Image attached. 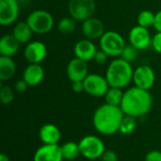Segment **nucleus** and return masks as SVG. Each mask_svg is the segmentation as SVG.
Returning <instances> with one entry per match:
<instances>
[{"instance_id": "obj_1", "label": "nucleus", "mask_w": 161, "mask_h": 161, "mask_svg": "<svg viewBox=\"0 0 161 161\" xmlns=\"http://www.w3.org/2000/svg\"><path fill=\"white\" fill-rule=\"evenodd\" d=\"M124 117L125 113L121 107L105 103L95 109L92 116V125L99 134L112 136L119 132Z\"/></svg>"}, {"instance_id": "obj_12", "label": "nucleus", "mask_w": 161, "mask_h": 161, "mask_svg": "<svg viewBox=\"0 0 161 161\" xmlns=\"http://www.w3.org/2000/svg\"><path fill=\"white\" fill-rule=\"evenodd\" d=\"M20 13L17 0H0V25L8 26L14 24Z\"/></svg>"}, {"instance_id": "obj_21", "label": "nucleus", "mask_w": 161, "mask_h": 161, "mask_svg": "<svg viewBox=\"0 0 161 161\" xmlns=\"http://www.w3.org/2000/svg\"><path fill=\"white\" fill-rule=\"evenodd\" d=\"M16 73V64L11 57L0 56V80H10Z\"/></svg>"}, {"instance_id": "obj_5", "label": "nucleus", "mask_w": 161, "mask_h": 161, "mask_svg": "<svg viewBox=\"0 0 161 161\" xmlns=\"http://www.w3.org/2000/svg\"><path fill=\"white\" fill-rule=\"evenodd\" d=\"M100 49L103 50L108 57L119 58L125 47V41L124 37L117 31L108 30L99 40Z\"/></svg>"}, {"instance_id": "obj_35", "label": "nucleus", "mask_w": 161, "mask_h": 161, "mask_svg": "<svg viewBox=\"0 0 161 161\" xmlns=\"http://www.w3.org/2000/svg\"><path fill=\"white\" fill-rule=\"evenodd\" d=\"M154 28L157 30V32H161V9L156 13Z\"/></svg>"}, {"instance_id": "obj_16", "label": "nucleus", "mask_w": 161, "mask_h": 161, "mask_svg": "<svg viewBox=\"0 0 161 161\" xmlns=\"http://www.w3.org/2000/svg\"><path fill=\"white\" fill-rule=\"evenodd\" d=\"M96 52H97V48L95 44L93 43L92 41L88 39H83L78 41L74 47L75 57L86 62L92 60Z\"/></svg>"}, {"instance_id": "obj_14", "label": "nucleus", "mask_w": 161, "mask_h": 161, "mask_svg": "<svg viewBox=\"0 0 161 161\" xmlns=\"http://www.w3.org/2000/svg\"><path fill=\"white\" fill-rule=\"evenodd\" d=\"M59 144H42L33 155V161H63Z\"/></svg>"}, {"instance_id": "obj_6", "label": "nucleus", "mask_w": 161, "mask_h": 161, "mask_svg": "<svg viewBox=\"0 0 161 161\" xmlns=\"http://www.w3.org/2000/svg\"><path fill=\"white\" fill-rule=\"evenodd\" d=\"M80 154L83 158L89 160H96L101 158L106 149V144L103 140L95 135H87L79 142Z\"/></svg>"}, {"instance_id": "obj_18", "label": "nucleus", "mask_w": 161, "mask_h": 161, "mask_svg": "<svg viewBox=\"0 0 161 161\" xmlns=\"http://www.w3.org/2000/svg\"><path fill=\"white\" fill-rule=\"evenodd\" d=\"M39 138L42 144H58L61 132L56 125L45 124L39 130Z\"/></svg>"}, {"instance_id": "obj_26", "label": "nucleus", "mask_w": 161, "mask_h": 161, "mask_svg": "<svg viewBox=\"0 0 161 161\" xmlns=\"http://www.w3.org/2000/svg\"><path fill=\"white\" fill-rule=\"evenodd\" d=\"M137 118L125 115L119 129V133L122 135H131L137 128Z\"/></svg>"}, {"instance_id": "obj_36", "label": "nucleus", "mask_w": 161, "mask_h": 161, "mask_svg": "<svg viewBox=\"0 0 161 161\" xmlns=\"http://www.w3.org/2000/svg\"><path fill=\"white\" fill-rule=\"evenodd\" d=\"M0 161H10L9 158L6 154H1L0 155Z\"/></svg>"}, {"instance_id": "obj_24", "label": "nucleus", "mask_w": 161, "mask_h": 161, "mask_svg": "<svg viewBox=\"0 0 161 161\" xmlns=\"http://www.w3.org/2000/svg\"><path fill=\"white\" fill-rule=\"evenodd\" d=\"M76 22L73 17H63L61 18L57 25L58 30L62 34H70L73 33L76 28Z\"/></svg>"}, {"instance_id": "obj_31", "label": "nucleus", "mask_w": 161, "mask_h": 161, "mask_svg": "<svg viewBox=\"0 0 161 161\" xmlns=\"http://www.w3.org/2000/svg\"><path fill=\"white\" fill-rule=\"evenodd\" d=\"M102 161H118V155L113 150H106L101 157Z\"/></svg>"}, {"instance_id": "obj_9", "label": "nucleus", "mask_w": 161, "mask_h": 161, "mask_svg": "<svg viewBox=\"0 0 161 161\" xmlns=\"http://www.w3.org/2000/svg\"><path fill=\"white\" fill-rule=\"evenodd\" d=\"M152 36L148 28L139 25L133 26L128 34L129 44L134 46L139 51L149 48L152 44Z\"/></svg>"}, {"instance_id": "obj_33", "label": "nucleus", "mask_w": 161, "mask_h": 161, "mask_svg": "<svg viewBox=\"0 0 161 161\" xmlns=\"http://www.w3.org/2000/svg\"><path fill=\"white\" fill-rule=\"evenodd\" d=\"M28 84L22 78V79H19L15 82L14 84V91L17 92H25L27 88H28Z\"/></svg>"}, {"instance_id": "obj_27", "label": "nucleus", "mask_w": 161, "mask_h": 161, "mask_svg": "<svg viewBox=\"0 0 161 161\" xmlns=\"http://www.w3.org/2000/svg\"><path fill=\"white\" fill-rule=\"evenodd\" d=\"M120 58L132 64L139 58V50L136 49L131 44H126L125 47L124 48Z\"/></svg>"}, {"instance_id": "obj_28", "label": "nucleus", "mask_w": 161, "mask_h": 161, "mask_svg": "<svg viewBox=\"0 0 161 161\" xmlns=\"http://www.w3.org/2000/svg\"><path fill=\"white\" fill-rule=\"evenodd\" d=\"M0 100L3 105H9L14 100V90L9 86H1Z\"/></svg>"}, {"instance_id": "obj_22", "label": "nucleus", "mask_w": 161, "mask_h": 161, "mask_svg": "<svg viewBox=\"0 0 161 161\" xmlns=\"http://www.w3.org/2000/svg\"><path fill=\"white\" fill-rule=\"evenodd\" d=\"M61 147V153L64 160L73 161L76 159L80 154V149H79V144L78 142H67L60 145Z\"/></svg>"}, {"instance_id": "obj_2", "label": "nucleus", "mask_w": 161, "mask_h": 161, "mask_svg": "<svg viewBox=\"0 0 161 161\" xmlns=\"http://www.w3.org/2000/svg\"><path fill=\"white\" fill-rule=\"evenodd\" d=\"M120 107L125 115L141 118L151 111L153 107V97L149 91L136 86L130 87L125 92Z\"/></svg>"}, {"instance_id": "obj_20", "label": "nucleus", "mask_w": 161, "mask_h": 161, "mask_svg": "<svg viewBox=\"0 0 161 161\" xmlns=\"http://www.w3.org/2000/svg\"><path fill=\"white\" fill-rule=\"evenodd\" d=\"M11 34L21 44H27L29 42H31L33 31L26 21H20L14 25Z\"/></svg>"}, {"instance_id": "obj_8", "label": "nucleus", "mask_w": 161, "mask_h": 161, "mask_svg": "<svg viewBox=\"0 0 161 161\" xmlns=\"http://www.w3.org/2000/svg\"><path fill=\"white\" fill-rule=\"evenodd\" d=\"M83 83L85 92L93 97H104L109 89V84L106 76L98 74H89Z\"/></svg>"}, {"instance_id": "obj_34", "label": "nucleus", "mask_w": 161, "mask_h": 161, "mask_svg": "<svg viewBox=\"0 0 161 161\" xmlns=\"http://www.w3.org/2000/svg\"><path fill=\"white\" fill-rule=\"evenodd\" d=\"M72 91L75 93H81L83 92H85V88H84V83L83 81H76V82H73L72 83Z\"/></svg>"}, {"instance_id": "obj_13", "label": "nucleus", "mask_w": 161, "mask_h": 161, "mask_svg": "<svg viewBox=\"0 0 161 161\" xmlns=\"http://www.w3.org/2000/svg\"><path fill=\"white\" fill-rule=\"evenodd\" d=\"M87 63L88 62L75 57L68 62L66 67V75L72 83L76 81H84V79L89 75V68Z\"/></svg>"}, {"instance_id": "obj_32", "label": "nucleus", "mask_w": 161, "mask_h": 161, "mask_svg": "<svg viewBox=\"0 0 161 161\" xmlns=\"http://www.w3.org/2000/svg\"><path fill=\"white\" fill-rule=\"evenodd\" d=\"M144 161H161V152L158 150L149 151L145 155Z\"/></svg>"}, {"instance_id": "obj_17", "label": "nucleus", "mask_w": 161, "mask_h": 161, "mask_svg": "<svg viewBox=\"0 0 161 161\" xmlns=\"http://www.w3.org/2000/svg\"><path fill=\"white\" fill-rule=\"evenodd\" d=\"M44 75V69L41 64H28L23 72V79L29 87H35L42 82Z\"/></svg>"}, {"instance_id": "obj_10", "label": "nucleus", "mask_w": 161, "mask_h": 161, "mask_svg": "<svg viewBox=\"0 0 161 161\" xmlns=\"http://www.w3.org/2000/svg\"><path fill=\"white\" fill-rule=\"evenodd\" d=\"M156 81V74L149 65H141L134 70L133 83L136 87L150 91Z\"/></svg>"}, {"instance_id": "obj_25", "label": "nucleus", "mask_w": 161, "mask_h": 161, "mask_svg": "<svg viewBox=\"0 0 161 161\" xmlns=\"http://www.w3.org/2000/svg\"><path fill=\"white\" fill-rule=\"evenodd\" d=\"M155 18H156V13H154L151 10L145 9L139 13L137 17V22L139 25L149 29L150 27H154Z\"/></svg>"}, {"instance_id": "obj_15", "label": "nucleus", "mask_w": 161, "mask_h": 161, "mask_svg": "<svg viewBox=\"0 0 161 161\" xmlns=\"http://www.w3.org/2000/svg\"><path fill=\"white\" fill-rule=\"evenodd\" d=\"M81 31L86 39L91 41L100 40V38L106 32L103 22L95 17H91L82 22Z\"/></svg>"}, {"instance_id": "obj_3", "label": "nucleus", "mask_w": 161, "mask_h": 161, "mask_svg": "<svg viewBox=\"0 0 161 161\" xmlns=\"http://www.w3.org/2000/svg\"><path fill=\"white\" fill-rule=\"evenodd\" d=\"M134 70L131 63L121 58H115L108 64L106 71V78L109 87L124 89L133 81Z\"/></svg>"}, {"instance_id": "obj_29", "label": "nucleus", "mask_w": 161, "mask_h": 161, "mask_svg": "<svg viewBox=\"0 0 161 161\" xmlns=\"http://www.w3.org/2000/svg\"><path fill=\"white\" fill-rule=\"evenodd\" d=\"M151 46L158 54L161 55V32H157L153 36Z\"/></svg>"}, {"instance_id": "obj_7", "label": "nucleus", "mask_w": 161, "mask_h": 161, "mask_svg": "<svg viewBox=\"0 0 161 161\" xmlns=\"http://www.w3.org/2000/svg\"><path fill=\"white\" fill-rule=\"evenodd\" d=\"M95 8L94 0H69L68 2V12L77 22H84L93 17Z\"/></svg>"}, {"instance_id": "obj_19", "label": "nucleus", "mask_w": 161, "mask_h": 161, "mask_svg": "<svg viewBox=\"0 0 161 161\" xmlns=\"http://www.w3.org/2000/svg\"><path fill=\"white\" fill-rule=\"evenodd\" d=\"M20 42L12 34H6L0 39V55L5 57H13L20 49Z\"/></svg>"}, {"instance_id": "obj_11", "label": "nucleus", "mask_w": 161, "mask_h": 161, "mask_svg": "<svg viewBox=\"0 0 161 161\" xmlns=\"http://www.w3.org/2000/svg\"><path fill=\"white\" fill-rule=\"evenodd\" d=\"M24 57L28 64H41L47 57V47L41 41H31L25 47Z\"/></svg>"}, {"instance_id": "obj_30", "label": "nucleus", "mask_w": 161, "mask_h": 161, "mask_svg": "<svg viewBox=\"0 0 161 161\" xmlns=\"http://www.w3.org/2000/svg\"><path fill=\"white\" fill-rule=\"evenodd\" d=\"M109 57L103 51V50H97L94 58H93V60L97 63V64H105L107 61H108V58Z\"/></svg>"}, {"instance_id": "obj_37", "label": "nucleus", "mask_w": 161, "mask_h": 161, "mask_svg": "<svg viewBox=\"0 0 161 161\" xmlns=\"http://www.w3.org/2000/svg\"><path fill=\"white\" fill-rule=\"evenodd\" d=\"M17 1H19V0H17Z\"/></svg>"}, {"instance_id": "obj_23", "label": "nucleus", "mask_w": 161, "mask_h": 161, "mask_svg": "<svg viewBox=\"0 0 161 161\" xmlns=\"http://www.w3.org/2000/svg\"><path fill=\"white\" fill-rule=\"evenodd\" d=\"M124 93H125V92H123V89L109 87V89L108 90L104 98H105V101L107 104L120 107L121 103L123 101Z\"/></svg>"}, {"instance_id": "obj_4", "label": "nucleus", "mask_w": 161, "mask_h": 161, "mask_svg": "<svg viewBox=\"0 0 161 161\" xmlns=\"http://www.w3.org/2000/svg\"><path fill=\"white\" fill-rule=\"evenodd\" d=\"M25 21L33 33L39 35L49 33L53 29L55 24L53 15L45 9H35L31 11Z\"/></svg>"}]
</instances>
